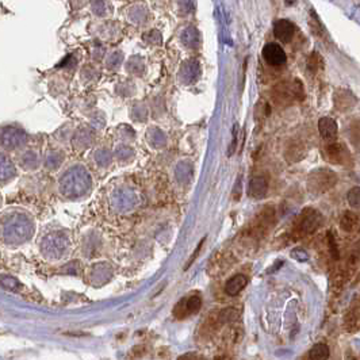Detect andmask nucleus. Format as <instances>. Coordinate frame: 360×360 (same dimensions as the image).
Here are the masks:
<instances>
[{
  "instance_id": "f257e3e1",
  "label": "nucleus",
  "mask_w": 360,
  "mask_h": 360,
  "mask_svg": "<svg viewBox=\"0 0 360 360\" xmlns=\"http://www.w3.org/2000/svg\"><path fill=\"white\" fill-rule=\"evenodd\" d=\"M336 173L331 169H318L309 176V190L317 194L325 192L336 184Z\"/></svg>"
},
{
  "instance_id": "f03ea898",
  "label": "nucleus",
  "mask_w": 360,
  "mask_h": 360,
  "mask_svg": "<svg viewBox=\"0 0 360 360\" xmlns=\"http://www.w3.org/2000/svg\"><path fill=\"white\" fill-rule=\"evenodd\" d=\"M202 298L198 294H192L190 297L183 298L176 304L173 309V316L178 320H184L192 314H197L201 310Z\"/></svg>"
},
{
  "instance_id": "7ed1b4c3",
  "label": "nucleus",
  "mask_w": 360,
  "mask_h": 360,
  "mask_svg": "<svg viewBox=\"0 0 360 360\" xmlns=\"http://www.w3.org/2000/svg\"><path fill=\"white\" fill-rule=\"evenodd\" d=\"M263 58L272 66L283 65L287 60L285 50L282 49L281 45L278 43H267L266 46L263 47Z\"/></svg>"
},
{
  "instance_id": "20e7f679",
  "label": "nucleus",
  "mask_w": 360,
  "mask_h": 360,
  "mask_svg": "<svg viewBox=\"0 0 360 360\" xmlns=\"http://www.w3.org/2000/svg\"><path fill=\"white\" fill-rule=\"evenodd\" d=\"M323 224V217L313 209H306L301 217V230L304 233H314Z\"/></svg>"
},
{
  "instance_id": "39448f33",
  "label": "nucleus",
  "mask_w": 360,
  "mask_h": 360,
  "mask_svg": "<svg viewBox=\"0 0 360 360\" xmlns=\"http://www.w3.org/2000/svg\"><path fill=\"white\" fill-rule=\"evenodd\" d=\"M327 157L332 163L346 164L350 160V152L343 144L329 142V145L327 146Z\"/></svg>"
},
{
  "instance_id": "423d86ee",
  "label": "nucleus",
  "mask_w": 360,
  "mask_h": 360,
  "mask_svg": "<svg viewBox=\"0 0 360 360\" xmlns=\"http://www.w3.org/2000/svg\"><path fill=\"white\" fill-rule=\"evenodd\" d=\"M318 131L327 142H333L337 138V123L329 117H323L318 121Z\"/></svg>"
},
{
  "instance_id": "0eeeda50",
  "label": "nucleus",
  "mask_w": 360,
  "mask_h": 360,
  "mask_svg": "<svg viewBox=\"0 0 360 360\" xmlns=\"http://www.w3.org/2000/svg\"><path fill=\"white\" fill-rule=\"evenodd\" d=\"M274 33L275 37L281 39L282 42H290L295 34V26L290 20L281 19V20H276L274 24Z\"/></svg>"
},
{
  "instance_id": "6e6552de",
  "label": "nucleus",
  "mask_w": 360,
  "mask_h": 360,
  "mask_svg": "<svg viewBox=\"0 0 360 360\" xmlns=\"http://www.w3.org/2000/svg\"><path fill=\"white\" fill-rule=\"evenodd\" d=\"M267 190H268L267 179L263 176H256L249 182L248 195L253 199H262L267 194Z\"/></svg>"
},
{
  "instance_id": "1a4fd4ad",
  "label": "nucleus",
  "mask_w": 360,
  "mask_h": 360,
  "mask_svg": "<svg viewBox=\"0 0 360 360\" xmlns=\"http://www.w3.org/2000/svg\"><path fill=\"white\" fill-rule=\"evenodd\" d=\"M247 283H248L247 276L237 274V275H234L233 278H230L229 281L226 282L225 291H226V294L230 295V297H236L239 293H241V291L244 290V287L247 286Z\"/></svg>"
},
{
  "instance_id": "9d476101",
  "label": "nucleus",
  "mask_w": 360,
  "mask_h": 360,
  "mask_svg": "<svg viewBox=\"0 0 360 360\" xmlns=\"http://www.w3.org/2000/svg\"><path fill=\"white\" fill-rule=\"evenodd\" d=\"M358 224H359V217L354 211L344 213V215L342 217V221H340V226H342V229L344 232H352L358 226Z\"/></svg>"
},
{
  "instance_id": "9b49d317",
  "label": "nucleus",
  "mask_w": 360,
  "mask_h": 360,
  "mask_svg": "<svg viewBox=\"0 0 360 360\" xmlns=\"http://www.w3.org/2000/svg\"><path fill=\"white\" fill-rule=\"evenodd\" d=\"M309 358L312 360H325L329 358V348L327 344H317L314 346L310 352H309Z\"/></svg>"
},
{
  "instance_id": "f8f14e48",
  "label": "nucleus",
  "mask_w": 360,
  "mask_h": 360,
  "mask_svg": "<svg viewBox=\"0 0 360 360\" xmlns=\"http://www.w3.org/2000/svg\"><path fill=\"white\" fill-rule=\"evenodd\" d=\"M347 199H348V203L351 207L360 209V187L351 188L347 194Z\"/></svg>"
},
{
  "instance_id": "ddd939ff",
  "label": "nucleus",
  "mask_w": 360,
  "mask_h": 360,
  "mask_svg": "<svg viewBox=\"0 0 360 360\" xmlns=\"http://www.w3.org/2000/svg\"><path fill=\"white\" fill-rule=\"evenodd\" d=\"M328 239V248H329V252L332 255V257L335 260H337L340 257V253H339V248H337L336 239H335V234L332 232H329L327 236Z\"/></svg>"
},
{
  "instance_id": "4468645a",
  "label": "nucleus",
  "mask_w": 360,
  "mask_h": 360,
  "mask_svg": "<svg viewBox=\"0 0 360 360\" xmlns=\"http://www.w3.org/2000/svg\"><path fill=\"white\" fill-rule=\"evenodd\" d=\"M351 140L352 144L360 149V121H356L351 127Z\"/></svg>"
},
{
  "instance_id": "2eb2a0df",
  "label": "nucleus",
  "mask_w": 360,
  "mask_h": 360,
  "mask_svg": "<svg viewBox=\"0 0 360 360\" xmlns=\"http://www.w3.org/2000/svg\"><path fill=\"white\" fill-rule=\"evenodd\" d=\"M237 133H239V125L236 123L233 126V141H232V144H230V148H229V156L230 154L234 153V150H236V146H237Z\"/></svg>"
},
{
  "instance_id": "dca6fc26",
  "label": "nucleus",
  "mask_w": 360,
  "mask_h": 360,
  "mask_svg": "<svg viewBox=\"0 0 360 360\" xmlns=\"http://www.w3.org/2000/svg\"><path fill=\"white\" fill-rule=\"evenodd\" d=\"M203 243H205V239L202 240L201 243H199V245H198V247H197V249H195V252H194V255H192V257H191V259H190V260H188V263H187V266H186V270H187L188 267L191 266V264H192V262H194V260H195V257H197V256H198V255H199V251H201V248H202V245H203Z\"/></svg>"
},
{
  "instance_id": "f3484780",
  "label": "nucleus",
  "mask_w": 360,
  "mask_h": 360,
  "mask_svg": "<svg viewBox=\"0 0 360 360\" xmlns=\"http://www.w3.org/2000/svg\"><path fill=\"white\" fill-rule=\"evenodd\" d=\"M240 186H241V176H239V179H237V182H236V186H234V191H233V195H234V199L236 201H239V198H240Z\"/></svg>"
}]
</instances>
